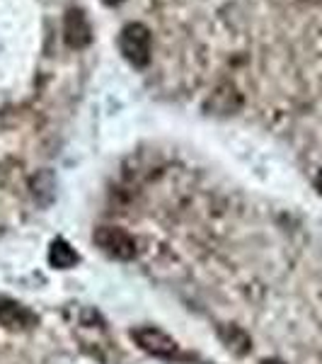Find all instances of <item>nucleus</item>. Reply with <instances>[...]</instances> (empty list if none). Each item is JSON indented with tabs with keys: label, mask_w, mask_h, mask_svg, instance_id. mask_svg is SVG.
<instances>
[{
	"label": "nucleus",
	"mask_w": 322,
	"mask_h": 364,
	"mask_svg": "<svg viewBox=\"0 0 322 364\" xmlns=\"http://www.w3.org/2000/svg\"><path fill=\"white\" fill-rule=\"evenodd\" d=\"M150 46H153V37H150V29L140 22H131L121 29L119 34V51L131 66L145 68L150 63Z\"/></svg>",
	"instance_id": "nucleus-1"
},
{
	"label": "nucleus",
	"mask_w": 322,
	"mask_h": 364,
	"mask_svg": "<svg viewBox=\"0 0 322 364\" xmlns=\"http://www.w3.org/2000/svg\"><path fill=\"white\" fill-rule=\"evenodd\" d=\"M92 240L104 255L114 260H133L136 257V238L121 226H99Z\"/></svg>",
	"instance_id": "nucleus-2"
},
{
	"label": "nucleus",
	"mask_w": 322,
	"mask_h": 364,
	"mask_svg": "<svg viewBox=\"0 0 322 364\" xmlns=\"http://www.w3.org/2000/svg\"><path fill=\"white\" fill-rule=\"evenodd\" d=\"M131 338L136 340V345L140 350L148 352V355H153V357H160V360H172V357H177V352H179L177 343H174L165 331L153 328V326L133 328Z\"/></svg>",
	"instance_id": "nucleus-3"
},
{
	"label": "nucleus",
	"mask_w": 322,
	"mask_h": 364,
	"mask_svg": "<svg viewBox=\"0 0 322 364\" xmlns=\"http://www.w3.org/2000/svg\"><path fill=\"white\" fill-rule=\"evenodd\" d=\"M0 326L5 331H29V328L37 326V316L32 314L27 306H22L15 299H8L0 294Z\"/></svg>",
	"instance_id": "nucleus-4"
},
{
	"label": "nucleus",
	"mask_w": 322,
	"mask_h": 364,
	"mask_svg": "<svg viewBox=\"0 0 322 364\" xmlns=\"http://www.w3.org/2000/svg\"><path fill=\"white\" fill-rule=\"evenodd\" d=\"M63 39L70 49H85L92 42V27L83 10H68L63 17Z\"/></svg>",
	"instance_id": "nucleus-5"
},
{
	"label": "nucleus",
	"mask_w": 322,
	"mask_h": 364,
	"mask_svg": "<svg viewBox=\"0 0 322 364\" xmlns=\"http://www.w3.org/2000/svg\"><path fill=\"white\" fill-rule=\"evenodd\" d=\"M240 105H243L240 92L233 85L226 83V85L216 87V90L211 92V97L206 102V109H211L213 114H235L240 109Z\"/></svg>",
	"instance_id": "nucleus-6"
},
{
	"label": "nucleus",
	"mask_w": 322,
	"mask_h": 364,
	"mask_svg": "<svg viewBox=\"0 0 322 364\" xmlns=\"http://www.w3.org/2000/svg\"><path fill=\"white\" fill-rule=\"evenodd\" d=\"M218 336H221V340H223L226 348L238 357L248 355V352L252 350V340H250V336L240 326H221Z\"/></svg>",
	"instance_id": "nucleus-7"
},
{
	"label": "nucleus",
	"mask_w": 322,
	"mask_h": 364,
	"mask_svg": "<svg viewBox=\"0 0 322 364\" xmlns=\"http://www.w3.org/2000/svg\"><path fill=\"white\" fill-rule=\"evenodd\" d=\"M78 260H80L78 252L70 248L68 240L56 238L54 243L49 245V262H51V267H56V269H70V267L78 265Z\"/></svg>",
	"instance_id": "nucleus-8"
},
{
	"label": "nucleus",
	"mask_w": 322,
	"mask_h": 364,
	"mask_svg": "<svg viewBox=\"0 0 322 364\" xmlns=\"http://www.w3.org/2000/svg\"><path fill=\"white\" fill-rule=\"evenodd\" d=\"M54 190H56V180L49 170H42V173L32 178V195L39 204H44V207L46 204H51V199H54Z\"/></svg>",
	"instance_id": "nucleus-9"
},
{
	"label": "nucleus",
	"mask_w": 322,
	"mask_h": 364,
	"mask_svg": "<svg viewBox=\"0 0 322 364\" xmlns=\"http://www.w3.org/2000/svg\"><path fill=\"white\" fill-rule=\"evenodd\" d=\"M315 187H318V192L322 195V170L318 173V178H315Z\"/></svg>",
	"instance_id": "nucleus-10"
},
{
	"label": "nucleus",
	"mask_w": 322,
	"mask_h": 364,
	"mask_svg": "<svg viewBox=\"0 0 322 364\" xmlns=\"http://www.w3.org/2000/svg\"><path fill=\"white\" fill-rule=\"evenodd\" d=\"M298 3H303V5H320L322 0H298Z\"/></svg>",
	"instance_id": "nucleus-11"
},
{
	"label": "nucleus",
	"mask_w": 322,
	"mask_h": 364,
	"mask_svg": "<svg viewBox=\"0 0 322 364\" xmlns=\"http://www.w3.org/2000/svg\"><path fill=\"white\" fill-rule=\"evenodd\" d=\"M262 364H284V362H279V360H265Z\"/></svg>",
	"instance_id": "nucleus-12"
},
{
	"label": "nucleus",
	"mask_w": 322,
	"mask_h": 364,
	"mask_svg": "<svg viewBox=\"0 0 322 364\" xmlns=\"http://www.w3.org/2000/svg\"><path fill=\"white\" fill-rule=\"evenodd\" d=\"M104 3H107V5H119L121 0H104Z\"/></svg>",
	"instance_id": "nucleus-13"
}]
</instances>
